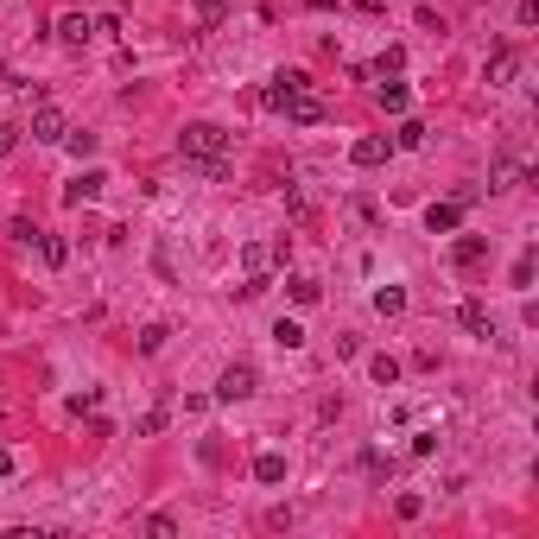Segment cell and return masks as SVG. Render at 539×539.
Here are the masks:
<instances>
[{"label": "cell", "instance_id": "6da1fadb", "mask_svg": "<svg viewBox=\"0 0 539 539\" xmlns=\"http://www.w3.org/2000/svg\"><path fill=\"white\" fill-rule=\"evenodd\" d=\"M178 153H184V159H197V165H210V159H223V153H229V133H223L216 121H190V127L178 133Z\"/></svg>", "mask_w": 539, "mask_h": 539}, {"label": "cell", "instance_id": "7a4b0ae2", "mask_svg": "<svg viewBox=\"0 0 539 539\" xmlns=\"http://www.w3.org/2000/svg\"><path fill=\"white\" fill-rule=\"evenodd\" d=\"M469 204H476V190H457L451 204H432V210H425V229H432V235H451V229L463 223V210H469Z\"/></svg>", "mask_w": 539, "mask_h": 539}, {"label": "cell", "instance_id": "3957f363", "mask_svg": "<svg viewBox=\"0 0 539 539\" xmlns=\"http://www.w3.org/2000/svg\"><path fill=\"white\" fill-rule=\"evenodd\" d=\"M63 133H71V121H63V108L38 102V108H32V140H38V147H57Z\"/></svg>", "mask_w": 539, "mask_h": 539}, {"label": "cell", "instance_id": "277c9868", "mask_svg": "<svg viewBox=\"0 0 539 539\" xmlns=\"http://www.w3.org/2000/svg\"><path fill=\"white\" fill-rule=\"evenodd\" d=\"M305 83H311L305 71H280L274 83H266V89H260V108H274V114H280V108H286V102H292V96H299Z\"/></svg>", "mask_w": 539, "mask_h": 539}, {"label": "cell", "instance_id": "5b68a950", "mask_svg": "<svg viewBox=\"0 0 539 539\" xmlns=\"http://www.w3.org/2000/svg\"><path fill=\"white\" fill-rule=\"evenodd\" d=\"M248 393H254V368H248V362H229L223 381H216V400H229V407H235V400H248Z\"/></svg>", "mask_w": 539, "mask_h": 539}, {"label": "cell", "instance_id": "8992f818", "mask_svg": "<svg viewBox=\"0 0 539 539\" xmlns=\"http://www.w3.org/2000/svg\"><path fill=\"white\" fill-rule=\"evenodd\" d=\"M387 153H393V140H387V133H362V140L350 147V159L368 172V165H387Z\"/></svg>", "mask_w": 539, "mask_h": 539}, {"label": "cell", "instance_id": "52a82bcc", "mask_svg": "<svg viewBox=\"0 0 539 539\" xmlns=\"http://www.w3.org/2000/svg\"><path fill=\"white\" fill-rule=\"evenodd\" d=\"M280 114H286L292 127H317V121H324V102H317L311 89H299V96H292V102H286Z\"/></svg>", "mask_w": 539, "mask_h": 539}, {"label": "cell", "instance_id": "ba28073f", "mask_svg": "<svg viewBox=\"0 0 539 539\" xmlns=\"http://www.w3.org/2000/svg\"><path fill=\"white\" fill-rule=\"evenodd\" d=\"M102 184H108L102 172H77L71 184H63V204H96V197H102Z\"/></svg>", "mask_w": 539, "mask_h": 539}, {"label": "cell", "instance_id": "9c48e42d", "mask_svg": "<svg viewBox=\"0 0 539 539\" xmlns=\"http://www.w3.org/2000/svg\"><path fill=\"white\" fill-rule=\"evenodd\" d=\"M457 317H463V330H469V336H483V343L495 336V317H489V305H476V299H463V305H457Z\"/></svg>", "mask_w": 539, "mask_h": 539}, {"label": "cell", "instance_id": "30bf717a", "mask_svg": "<svg viewBox=\"0 0 539 539\" xmlns=\"http://www.w3.org/2000/svg\"><path fill=\"white\" fill-rule=\"evenodd\" d=\"M375 102H381L387 114H407V102H413V89L400 83V77H381V83H375Z\"/></svg>", "mask_w": 539, "mask_h": 539}, {"label": "cell", "instance_id": "8fae6325", "mask_svg": "<svg viewBox=\"0 0 539 539\" xmlns=\"http://www.w3.org/2000/svg\"><path fill=\"white\" fill-rule=\"evenodd\" d=\"M254 483H266V489L286 483V457H280V451H260V457H254Z\"/></svg>", "mask_w": 539, "mask_h": 539}, {"label": "cell", "instance_id": "7c38bea8", "mask_svg": "<svg viewBox=\"0 0 539 539\" xmlns=\"http://www.w3.org/2000/svg\"><path fill=\"white\" fill-rule=\"evenodd\" d=\"M241 266H248V280H266V266H274V248L248 241V248H241Z\"/></svg>", "mask_w": 539, "mask_h": 539}, {"label": "cell", "instance_id": "4fadbf2b", "mask_svg": "<svg viewBox=\"0 0 539 539\" xmlns=\"http://www.w3.org/2000/svg\"><path fill=\"white\" fill-rule=\"evenodd\" d=\"M89 32H96V26H89L83 13H63V20H57V38H63V45H89Z\"/></svg>", "mask_w": 539, "mask_h": 539}, {"label": "cell", "instance_id": "5bb4252c", "mask_svg": "<svg viewBox=\"0 0 539 539\" xmlns=\"http://www.w3.org/2000/svg\"><path fill=\"white\" fill-rule=\"evenodd\" d=\"M286 292H292V305H317V299H324V286H317L311 274H292V280H286Z\"/></svg>", "mask_w": 539, "mask_h": 539}, {"label": "cell", "instance_id": "9a60e30c", "mask_svg": "<svg viewBox=\"0 0 539 539\" xmlns=\"http://www.w3.org/2000/svg\"><path fill=\"white\" fill-rule=\"evenodd\" d=\"M483 254H489V241H483V235H463V241L451 248V260H457V266H476Z\"/></svg>", "mask_w": 539, "mask_h": 539}, {"label": "cell", "instance_id": "2e32d148", "mask_svg": "<svg viewBox=\"0 0 539 539\" xmlns=\"http://www.w3.org/2000/svg\"><path fill=\"white\" fill-rule=\"evenodd\" d=\"M375 311H381V317H400V311H407V292H400V286H381V292H375Z\"/></svg>", "mask_w": 539, "mask_h": 539}, {"label": "cell", "instance_id": "e0dca14e", "mask_svg": "<svg viewBox=\"0 0 539 539\" xmlns=\"http://www.w3.org/2000/svg\"><path fill=\"white\" fill-rule=\"evenodd\" d=\"M38 254H45V266H63V260H71V248H63V235H45V229H38Z\"/></svg>", "mask_w": 539, "mask_h": 539}, {"label": "cell", "instance_id": "ac0fdd59", "mask_svg": "<svg viewBox=\"0 0 539 539\" xmlns=\"http://www.w3.org/2000/svg\"><path fill=\"white\" fill-rule=\"evenodd\" d=\"M514 63H520V57H514V51L501 45V51L489 57V83H508V77H514Z\"/></svg>", "mask_w": 539, "mask_h": 539}, {"label": "cell", "instance_id": "d6986e66", "mask_svg": "<svg viewBox=\"0 0 539 539\" xmlns=\"http://www.w3.org/2000/svg\"><path fill=\"white\" fill-rule=\"evenodd\" d=\"M274 343H280V350H299V343H305V330H299L292 317H280V324H274Z\"/></svg>", "mask_w": 539, "mask_h": 539}, {"label": "cell", "instance_id": "ffe728a7", "mask_svg": "<svg viewBox=\"0 0 539 539\" xmlns=\"http://www.w3.org/2000/svg\"><path fill=\"white\" fill-rule=\"evenodd\" d=\"M165 336H172L165 324H147V330H140V356H159V350H165Z\"/></svg>", "mask_w": 539, "mask_h": 539}, {"label": "cell", "instance_id": "44dd1931", "mask_svg": "<svg viewBox=\"0 0 539 539\" xmlns=\"http://www.w3.org/2000/svg\"><path fill=\"white\" fill-rule=\"evenodd\" d=\"M393 147H407V153H413V147H425V127H419V121H400V133H393Z\"/></svg>", "mask_w": 539, "mask_h": 539}, {"label": "cell", "instance_id": "7402d4cb", "mask_svg": "<svg viewBox=\"0 0 539 539\" xmlns=\"http://www.w3.org/2000/svg\"><path fill=\"white\" fill-rule=\"evenodd\" d=\"M7 235H13L20 248H32V241H38V223H32V216H13V223H7Z\"/></svg>", "mask_w": 539, "mask_h": 539}, {"label": "cell", "instance_id": "603a6c76", "mask_svg": "<svg viewBox=\"0 0 539 539\" xmlns=\"http://www.w3.org/2000/svg\"><path fill=\"white\" fill-rule=\"evenodd\" d=\"M368 375H375L381 387H393V381H400V362H393V356H375V362H368Z\"/></svg>", "mask_w": 539, "mask_h": 539}, {"label": "cell", "instance_id": "cb8c5ba5", "mask_svg": "<svg viewBox=\"0 0 539 539\" xmlns=\"http://www.w3.org/2000/svg\"><path fill=\"white\" fill-rule=\"evenodd\" d=\"M229 7H235V0H197V20H204V26H216Z\"/></svg>", "mask_w": 539, "mask_h": 539}, {"label": "cell", "instance_id": "d4e9b609", "mask_svg": "<svg viewBox=\"0 0 539 539\" xmlns=\"http://www.w3.org/2000/svg\"><path fill=\"white\" fill-rule=\"evenodd\" d=\"M400 63H407V51H400V45H387V51H381V63H375V71H381V77H400Z\"/></svg>", "mask_w": 539, "mask_h": 539}, {"label": "cell", "instance_id": "484cf974", "mask_svg": "<svg viewBox=\"0 0 539 539\" xmlns=\"http://www.w3.org/2000/svg\"><path fill=\"white\" fill-rule=\"evenodd\" d=\"M393 514H400V520H419V514H425V501H419V495H400V501H393Z\"/></svg>", "mask_w": 539, "mask_h": 539}, {"label": "cell", "instance_id": "4316f807", "mask_svg": "<svg viewBox=\"0 0 539 539\" xmlns=\"http://www.w3.org/2000/svg\"><path fill=\"white\" fill-rule=\"evenodd\" d=\"M63 147H71V153L83 159V153H96V133H63Z\"/></svg>", "mask_w": 539, "mask_h": 539}, {"label": "cell", "instance_id": "83f0119b", "mask_svg": "<svg viewBox=\"0 0 539 539\" xmlns=\"http://www.w3.org/2000/svg\"><path fill=\"white\" fill-rule=\"evenodd\" d=\"M514 286H520V292L533 286V254H520V260H514Z\"/></svg>", "mask_w": 539, "mask_h": 539}, {"label": "cell", "instance_id": "f1b7e54d", "mask_svg": "<svg viewBox=\"0 0 539 539\" xmlns=\"http://www.w3.org/2000/svg\"><path fill=\"white\" fill-rule=\"evenodd\" d=\"M362 469H368V476H375V483H381V476H387V469H393V463H387V457H381V451H368V457H362Z\"/></svg>", "mask_w": 539, "mask_h": 539}, {"label": "cell", "instance_id": "f546056e", "mask_svg": "<svg viewBox=\"0 0 539 539\" xmlns=\"http://www.w3.org/2000/svg\"><path fill=\"white\" fill-rule=\"evenodd\" d=\"M133 432H140V438H159V432H165V413H147V419L133 425Z\"/></svg>", "mask_w": 539, "mask_h": 539}, {"label": "cell", "instance_id": "4dcf8cb0", "mask_svg": "<svg viewBox=\"0 0 539 539\" xmlns=\"http://www.w3.org/2000/svg\"><path fill=\"white\" fill-rule=\"evenodd\" d=\"M514 178H520V165H514V159H501V165H495V190H508Z\"/></svg>", "mask_w": 539, "mask_h": 539}, {"label": "cell", "instance_id": "1f68e13d", "mask_svg": "<svg viewBox=\"0 0 539 539\" xmlns=\"http://www.w3.org/2000/svg\"><path fill=\"white\" fill-rule=\"evenodd\" d=\"M13 147H20V127H7V121H0V159H7Z\"/></svg>", "mask_w": 539, "mask_h": 539}, {"label": "cell", "instance_id": "d6a6232c", "mask_svg": "<svg viewBox=\"0 0 539 539\" xmlns=\"http://www.w3.org/2000/svg\"><path fill=\"white\" fill-rule=\"evenodd\" d=\"M0 476H13V451L7 444H0Z\"/></svg>", "mask_w": 539, "mask_h": 539}, {"label": "cell", "instance_id": "836d02e7", "mask_svg": "<svg viewBox=\"0 0 539 539\" xmlns=\"http://www.w3.org/2000/svg\"><path fill=\"white\" fill-rule=\"evenodd\" d=\"M305 7H317V13H324V7H336V0H305Z\"/></svg>", "mask_w": 539, "mask_h": 539}]
</instances>
